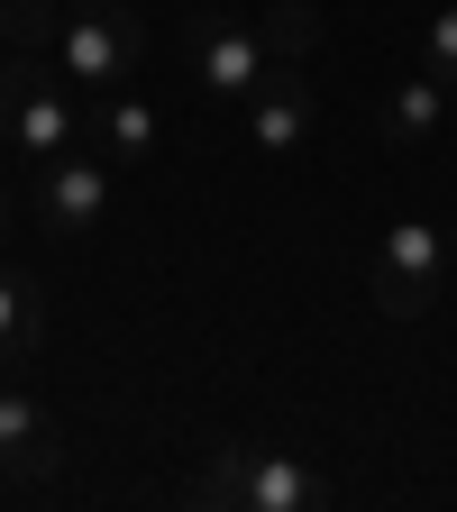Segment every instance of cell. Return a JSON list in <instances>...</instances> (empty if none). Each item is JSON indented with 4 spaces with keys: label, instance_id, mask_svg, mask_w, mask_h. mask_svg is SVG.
Segmentation results:
<instances>
[{
    "label": "cell",
    "instance_id": "e0dca14e",
    "mask_svg": "<svg viewBox=\"0 0 457 512\" xmlns=\"http://www.w3.org/2000/svg\"><path fill=\"white\" fill-rule=\"evenodd\" d=\"M0 229H10V192H0Z\"/></svg>",
    "mask_w": 457,
    "mask_h": 512
},
{
    "label": "cell",
    "instance_id": "8fae6325",
    "mask_svg": "<svg viewBox=\"0 0 457 512\" xmlns=\"http://www.w3.org/2000/svg\"><path fill=\"white\" fill-rule=\"evenodd\" d=\"M46 339V302L19 284V275H0V366H10V357H28Z\"/></svg>",
    "mask_w": 457,
    "mask_h": 512
},
{
    "label": "cell",
    "instance_id": "4fadbf2b",
    "mask_svg": "<svg viewBox=\"0 0 457 512\" xmlns=\"http://www.w3.org/2000/svg\"><path fill=\"white\" fill-rule=\"evenodd\" d=\"M439 302V275H403V266H384V256H375V311L384 320H421Z\"/></svg>",
    "mask_w": 457,
    "mask_h": 512
},
{
    "label": "cell",
    "instance_id": "5b68a950",
    "mask_svg": "<svg viewBox=\"0 0 457 512\" xmlns=\"http://www.w3.org/2000/svg\"><path fill=\"white\" fill-rule=\"evenodd\" d=\"M256 74H266V28H247V19H211L202 46H192V83H202L211 101H247Z\"/></svg>",
    "mask_w": 457,
    "mask_h": 512
},
{
    "label": "cell",
    "instance_id": "9a60e30c",
    "mask_svg": "<svg viewBox=\"0 0 457 512\" xmlns=\"http://www.w3.org/2000/svg\"><path fill=\"white\" fill-rule=\"evenodd\" d=\"M421 64L457 92V0H448V10H430V28H421Z\"/></svg>",
    "mask_w": 457,
    "mask_h": 512
},
{
    "label": "cell",
    "instance_id": "277c9868",
    "mask_svg": "<svg viewBox=\"0 0 457 512\" xmlns=\"http://www.w3.org/2000/svg\"><path fill=\"white\" fill-rule=\"evenodd\" d=\"M311 119H320V92L293 74V64L256 74V92H247V138H256V156H302Z\"/></svg>",
    "mask_w": 457,
    "mask_h": 512
},
{
    "label": "cell",
    "instance_id": "30bf717a",
    "mask_svg": "<svg viewBox=\"0 0 457 512\" xmlns=\"http://www.w3.org/2000/svg\"><path fill=\"white\" fill-rule=\"evenodd\" d=\"M64 0H0V37H10L19 55H55V37H64Z\"/></svg>",
    "mask_w": 457,
    "mask_h": 512
},
{
    "label": "cell",
    "instance_id": "8992f818",
    "mask_svg": "<svg viewBox=\"0 0 457 512\" xmlns=\"http://www.w3.org/2000/svg\"><path fill=\"white\" fill-rule=\"evenodd\" d=\"M101 211H110V165H92V156H64L37 183V229H55V238L101 229Z\"/></svg>",
    "mask_w": 457,
    "mask_h": 512
},
{
    "label": "cell",
    "instance_id": "6da1fadb",
    "mask_svg": "<svg viewBox=\"0 0 457 512\" xmlns=\"http://www.w3.org/2000/svg\"><path fill=\"white\" fill-rule=\"evenodd\" d=\"M0 138L19 156H64L74 147V101H64V64L55 55H19L0 64Z\"/></svg>",
    "mask_w": 457,
    "mask_h": 512
},
{
    "label": "cell",
    "instance_id": "3957f363",
    "mask_svg": "<svg viewBox=\"0 0 457 512\" xmlns=\"http://www.w3.org/2000/svg\"><path fill=\"white\" fill-rule=\"evenodd\" d=\"M64 467V421L28 394V384H0V476L10 485H46Z\"/></svg>",
    "mask_w": 457,
    "mask_h": 512
},
{
    "label": "cell",
    "instance_id": "5bb4252c",
    "mask_svg": "<svg viewBox=\"0 0 457 512\" xmlns=\"http://www.w3.org/2000/svg\"><path fill=\"white\" fill-rule=\"evenodd\" d=\"M384 266H403V275H439V229H430V220H403L394 238H384Z\"/></svg>",
    "mask_w": 457,
    "mask_h": 512
},
{
    "label": "cell",
    "instance_id": "9c48e42d",
    "mask_svg": "<svg viewBox=\"0 0 457 512\" xmlns=\"http://www.w3.org/2000/svg\"><path fill=\"white\" fill-rule=\"evenodd\" d=\"M101 156L110 165H147L156 156V110L138 92H101Z\"/></svg>",
    "mask_w": 457,
    "mask_h": 512
},
{
    "label": "cell",
    "instance_id": "52a82bcc",
    "mask_svg": "<svg viewBox=\"0 0 457 512\" xmlns=\"http://www.w3.org/2000/svg\"><path fill=\"white\" fill-rule=\"evenodd\" d=\"M320 494V467H302L293 448H247V467H238V512H311Z\"/></svg>",
    "mask_w": 457,
    "mask_h": 512
},
{
    "label": "cell",
    "instance_id": "ba28073f",
    "mask_svg": "<svg viewBox=\"0 0 457 512\" xmlns=\"http://www.w3.org/2000/svg\"><path fill=\"white\" fill-rule=\"evenodd\" d=\"M439 128H448V83L430 74V64H421L412 83H394V92L375 101V138H384V147H403V156H412V147H430Z\"/></svg>",
    "mask_w": 457,
    "mask_h": 512
},
{
    "label": "cell",
    "instance_id": "7c38bea8",
    "mask_svg": "<svg viewBox=\"0 0 457 512\" xmlns=\"http://www.w3.org/2000/svg\"><path fill=\"white\" fill-rule=\"evenodd\" d=\"M256 28H266V55H284V64H302V55L320 46V0H275V10H266V19H256Z\"/></svg>",
    "mask_w": 457,
    "mask_h": 512
},
{
    "label": "cell",
    "instance_id": "2e32d148",
    "mask_svg": "<svg viewBox=\"0 0 457 512\" xmlns=\"http://www.w3.org/2000/svg\"><path fill=\"white\" fill-rule=\"evenodd\" d=\"M64 10H101V0H64Z\"/></svg>",
    "mask_w": 457,
    "mask_h": 512
},
{
    "label": "cell",
    "instance_id": "7a4b0ae2",
    "mask_svg": "<svg viewBox=\"0 0 457 512\" xmlns=\"http://www.w3.org/2000/svg\"><path fill=\"white\" fill-rule=\"evenodd\" d=\"M138 55H147V19L138 10H119V0H101V10H74L55 37V64H64V83H128L138 74Z\"/></svg>",
    "mask_w": 457,
    "mask_h": 512
}]
</instances>
